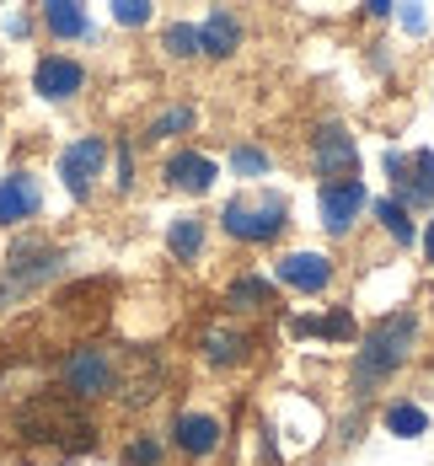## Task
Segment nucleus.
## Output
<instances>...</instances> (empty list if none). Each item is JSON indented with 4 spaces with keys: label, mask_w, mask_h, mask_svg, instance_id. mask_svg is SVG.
<instances>
[{
    "label": "nucleus",
    "mask_w": 434,
    "mask_h": 466,
    "mask_svg": "<svg viewBox=\"0 0 434 466\" xmlns=\"http://www.w3.org/2000/svg\"><path fill=\"white\" fill-rule=\"evenodd\" d=\"M16 434L27 445H48L59 456H76V451H92V413L70 391H33L16 408Z\"/></svg>",
    "instance_id": "obj_1"
},
{
    "label": "nucleus",
    "mask_w": 434,
    "mask_h": 466,
    "mask_svg": "<svg viewBox=\"0 0 434 466\" xmlns=\"http://www.w3.org/2000/svg\"><path fill=\"white\" fill-rule=\"evenodd\" d=\"M413 338H419V317H413V311H391L386 322H376V327H370V338H365V349H359L354 386H359V391H370L376 380H386V375L408 360Z\"/></svg>",
    "instance_id": "obj_2"
},
{
    "label": "nucleus",
    "mask_w": 434,
    "mask_h": 466,
    "mask_svg": "<svg viewBox=\"0 0 434 466\" xmlns=\"http://www.w3.org/2000/svg\"><path fill=\"white\" fill-rule=\"evenodd\" d=\"M59 247L44 241V236H16V247H11V258H5V274H0V311L11 306V300H22L27 289H38L59 274Z\"/></svg>",
    "instance_id": "obj_3"
},
{
    "label": "nucleus",
    "mask_w": 434,
    "mask_h": 466,
    "mask_svg": "<svg viewBox=\"0 0 434 466\" xmlns=\"http://www.w3.org/2000/svg\"><path fill=\"white\" fill-rule=\"evenodd\" d=\"M113 370H118V354H107L102 343H81L65 365H59V375H65V391L70 397H102V391H113Z\"/></svg>",
    "instance_id": "obj_4"
},
{
    "label": "nucleus",
    "mask_w": 434,
    "mask_h": 466,
    "mask_svg": "<svg viewBox=\"0 0 434 466\" xmlns=\"http://www.w3.org/2000/svg\"><path fill=\"white\" fill-rule=\"evenodd\" d=\"M226 231L241 236V241H268V236H279V226H285V198H257V204H247V198H237V204H226Z\"/></svg>",
    "instance_id": "obj_5"
},
{
    "label": "nucleus",
    "mask_w": 434,
    "mask_h": 466,
    "mask_svg": "<svg viewBox=\"0 0 434 466\" xmlns=\"http://www.w3.org/2000/svg\"><path fill=\"white\" fill-rule=\"evenodd\" d=\"M113 391H118L129 408L150 402V397L161 391V365H156V354H145V349H124V354H118V370H113Z\"/></svg>",
    "instance_id": "obj_6"
},
{
    "label": "nucleus",
    "mask_w": 434,
    "mask_h": 466,
    "mask_svg": "<svg viewBox=\"0 0 434 466\" xmlns=\"http://www.w3.org/2000/svg\"><path fill=\"white\" fill-rule=\"evenodd\" d=\"M386 172L397 177L402 209H408V204H434V150H419L413 161H402V156L391 150V156H386Z\"/></svg>",
    "instance_id": "obj_7"
},
{
    "label": "nucleus",
    "mask_w": 434,
    "mask_h": 466,
    "mask_svg": "<svg viewBox=\"0 0 434 466\" xmlns=\"http://www.w3.org/2000/svg\"><path fill=\"white\" fill-rule=\"evenodd\" d=\"M102 161H107V145L96 140H76L65 156H59V177H65V187L76 193V198H86L92 193V177H102Z\"/></svg>",
    "instance_id": "obj_8"
},
{
    "label": "nucleus",
    "mask_w": 434,
    "mask_h": 466,
    "mask_svg": "<svg viewBox=\"0 0 434 466\" xmlns=\"http://www.w3.org/2000/svg\"><path fill=\"white\" fill-rule=\"evenodd\" d=\"M317 167H322V177H333V183H348L354 177V167H359V150L348 140V129H317Z\"/></svg>",
    "instance_id": "obj_9"
},
{
    "label": "nucleus",
    "mask_w": 434,
    "mask_h": 466,
    "mask_svg": "<svg viewBox=\"0 0 434 466\" xmlns=\"http://www.w3.org/2000/svg\"><path fill=\"white\" fill-rule=\"evenodd\" d=\"M359 209H365V183H359V177L322 187V226H328L333 236H338V231H348Z\"/></svg>",
    "instance_id": "obj_10"
},
{
    "label": "nucleus",
    "mask_w": 434,
    "mask_h": 466,
    "mask_svg": "<svg viewBox=\"0 0 434 466\" xmlns=\"http://www.w3.org/2000/svg\"><path fill=\"white\" fill-rule=\"evenodd\" d=\"M38 204H44V187H38V177H27V172L0 177V226H16V220L38 215Z\"/></svg>",
    "instance_id": "obj_11"
},
{
    "label": "nucleus",
    "mask_w": 434,
    "mask_h": 466,
    "mask_svg": "<svg viewBox=\"0 0 434 466\" xmlns=\"http://www.w3.org/2000/svg\"><path fill=\"white\" fill-rule=\"evenodd\" d=\"M33 81H38V92L54 96V102H65V96L81 92V65L76 59H59V54H48V59H38V70H33Z\"/></svg>",
    "instance_id": "obj_12"
},
{
    "label": "nucleus",
    "mask_w": 434,
    "mask_h": 466,
    "mask_svg": "<svg viewBox=\"0 0 434 466\" xmlns=\"http://www.w3.org/2000/svg\"><path fill=\"white\" fill-rule=\"evenodd\" d=\"M279 279L289 289H306V295H317L322 284L333 279V263L322 258V252H289L285 263H279Z\"/></svg>",
    "instance_id": "obj_13"
},
{
    "label": "nucleus",
    "mask_w": 434,
    "mask_h": 466,
    "mask_svg": "<svg viewBox=\"0 0 434 466\" xmlns=\"http://www.w3.org/2000/svg\"><path fill=\"white\" fill-rule=\"evenodd\" d=\"M177 445H183L188 456H209V451L220 445V423L209 419V413H183V419H177Z\"/></svg>",
    "instance_id": "obj_14"
},
{
    "label": "nucleus",
    "mask_w": 434,
    "mask_h": 466,
    "mask_svg": "<svg viewBox=\"0 0 434 466\" xmlns=\"http://www.w3.org/2000/svg\"><path fill=\"white\" fill-rule=\"evenodd\" d=\"M167 177H172L177 187H188V193H204V187L215 183V161H209V156H198V150H183V156H172Z\"/></svg>",
    "instance_id": "obj_15"
},
{
    "label": "nucleus",
    "mask_w": 434,
    "mask_h": 466,
    "mask_svg": "<svg viewBox=\"0 0 434 466\" xmlns=\"http://www.w3.org/2000/svg\"><path fill=\"white\" fill-rule=\"evenodd\" d=\"M241 354H247V332H241V327H209V332H204V360H209V365H237Z\"/></svg>",
    "instance_id": "obj_16"
},
{
    "label": "nucleus",
    "mask_w": 434,
    "mask_h": 466,
    "mask_svg": "<svg viewBox=\"0 0 434 466\" xmlns=\"http://www.w3.org/2000/svg\"><path fill=\"white\" fill-rule=\"evenodd\" d=\"M237 38H241V27H237L231 11H209V22L198 27V48H204V54H231Z\"/></svg>",
    "instance_id": "obj_17"
},
{
    "label": "nucleus",
    "mask_w": 434,
    "mask_h": 466,
    "mask_svg": "<svg viewBox=\"0 0 434 466\" xmlns=\"http://www.w3.org/2000/svg\"><path fill=\"white\" fill-rule=\"evenodd\" d=\"M44 22L59 33V38H81V33H86V11H81L76 0H54V5L44 11Z\"/></svg>",
    "instance_id": "obj_18"
},
{
    "label": "nucleus",
    "mask_w": 434,
    "mask_h": 466,
    "mask_svg": "<svg viewBox=\"0 0 434 466\" xmlns=\"http://www.w3.org/2000/svg\"><path fill=\"white\" fill-rule=\"evenodd\" d=\"M386 429L391 434H402V440H419L429 419H424V408H413V402H397V408H386Z\"/></svg>",
    "instance_id": "obj_19"
},
{
    "label": "nucleus",
    "mask_w": 434,
    "mask_h": 466,
    "mask_svg": "<svg viewBox=\"0 0 434 466\" xmlns=\"http://www.w3.org/2000/svg\"><path fill=\"white\" fill-rule=\"evenodd\" d=\"M167 247H172V258H193L198 247H204V226L183 215V220H172V231H167Z\"/></svg>",
    "instance_id": "obj_20"
},
{
    "label": "nucleus",
    "mask_w": 434,
    "mask_h": 466,
    "mask_svg": "<svg viewBox=\"0 0 434 466\" xmlns=\"http://www.w3.org/2000/svg\"><path fill=\"white\" fill-rule=\"evenodd\" d=\"M268 300H274V284H268V279H252V274L226 289V306H268Z\"/></svg>",
    "instance_id": "obj_21"
},
{
    "label": "nucleus",
    "mask_w": 434,
    "mask_h": 466,
    "mask_svg": "<svg viewBox=\"0 0 434 466\" xmlns=\"http://www.w3.org/2000/svg\"><path fill=\"white\" fill-rule=\"evenodd\" d=\"M376 220H381L386 231H391L397 241H402V247L413 241V220H408V209H402L397 198H381V204H376Z\"/></svg>",
    "instance_id": "obj_22"
},
{
    "label": "nucleus",
    "mask_w": 434,
    "mask_h": 466,
    "mask_svg": "<svg viewBox=\"0 0 434 466\" xmlns=\"http://www.w3.org/2000/svg\"><path fill=\"white\" fill-rule=\"evenodd\" d=\"M295 332H322V338H354V317L348 311H333V317H322V322H311V317H300Z\"/></svg>",
    "instance_id": "obj_23"
},
{
    "label": "nucleus",
    "mask_w": 434,
    "mask_h": 466,
    "mask_svg": "<svg viewBox=\"0 0 434 466\" xmlns=\"http://www.w3.org/2000/svg\"><path fill=\"white\" fill-rule=\"evenodd\" d=\"M183 129H193V107H172L150 124V140H167V135H183Z\"/></svg>",
    "instance_id": "obj_24"
},
{
    "label": "nucleus",
    "mask_w": 434,
    "mask_h": 466,
    "mask_svg": "<svg viewBox=\"0 0 434 466\" xmlns=\"http://www.w3.org/2000/svg\"><path fill=\"white\" fill-rule=\"evenodd\" d=\"M231 167H237L241 177H263V172H268V156L252 150V145H241V150H231Z\"/></svg>",
    "instance_id": "obj_25"
},
{
    "label": "nucleus",
    "mask_w": 434,
    "mask_h": 466,
    "mask_svg": "<svg viewBox=\"0 0 434 466\" xmlns=\"http://www.w3.org/2000/svg\"><path fill=\"white\" fill-rule=\"evenodd\" d=\"M167 48H172V54H198V27L172 22V27H167Z\"/></svg>",
    "instance_id": "obj_26"
},
{
    "label": "nucleus",
    "mask_w": 434,
    "mask_h": 466,
    "mask_svg": "<svg viewBox=\"0 0 434 466\" xmlns=\"http://www.w3.org/2000/svg\"><path fill=\"white\" fill-rule=\"evenodd\" d=\"M161 461V445L156 440H135L129 451H124V466H156Z\"/></svg>",
    "instance_id": "obj_27"
},
{
    "label": "nucleus",
    "mask_w": 434,
    "mask_h": 466,
    "mask_svg": "<svg viewBox=\"0 0 434 466\" xmlns=\"http://www.w3.org/2000/svg\"><path fill=\"white\" fill-rule=\"evenodd\" d=\"M113 16H118L124 27H140L145 16H150V5H145V0H118V5H113Z\"/></svg>",
    "instance_id": "obj_28"
},
{
    "label": "nucleus",
    "mask_w": 434,
    "mask_h": 466,
    "mask_svg": "<svg viewBox=\"0 0 434 466\" xmlns=\"http://www.w3.org/2000/svg\"><path fill=\"white\" fill-rule=\"evenodd\" d=\"M424 252H429V258H434V226H429V236H424Z\"/></svg>",
    "instance_id": "obj_29"
}]
</instances>
